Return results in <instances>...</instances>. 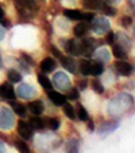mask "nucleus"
<instances>
[{"mask_svg":"<svg viewBox=\"0 0 135 153\" xmlns=\"http://www.w3.org/2000/svg\"><path fill=\"white\" fill-rule=\"evenodd\" d=\"M134 106V96L126 92H120L109 100L108 115L112 118H120Z\"/></svg>","mask_w":135,"mask_h":153,"instance_id":"nucleus-1","label":"nucleus"},{"mask_svg":"<svg viewBox=\"0 0 135 153\" xmlns=\"http://www.w3.org/2000/svg\"><path fill=\"white\" fill-rule=\"evenodd\" d=\"M14 4L19 12V16L23 19H30L38 12L37 0H14Z\"/></svg>","mask_w":135,"mask_h":153,"instance_id":"nucleus-2","label":"nucleus"},{"mask_svg":"<svg viewBox=\"0 0 135 153\" xmlns=\"http://www.w3.org/2000/svg\"><path fill=\"white\" fill-rule=\"evenodd\" d=\"M103 43L104 42L96 41L95 38L81 39V41H78V53H80V56H84L85 58H91L97 48L103 46Z\"/></svg>","mask_w":135,"mask_h":153,"instance_id":"nucleus-3","label":"nucleus"},{"mask_svg":"<svg viewBox=\"0 0 135 153\" xmlns=\"http://www.w3.org/2000/svg\"><path fill=\"white\" fill-rule=\"evenodd\" d=\"M15 125L14 111L8 107H0V129L11 130Z\"/></svg>","mask_w":135,"mask_h":153,"instance_id":"nucleus-4","label":"nucleus"},{"mask_svg":"<svg viewBox=\"0 0 135 153\" xmlns=\"http://www.w3.org/2000/svg\"><path fill=\"white\" fill-rule=\"evenodd\" d=\"M89 27L92 29V31L97 35H103L111 29V23L105 16H93L92 22L89 25Z\"/></svg>","mask_w":135,"mask_h":153,"instance_id":"nucleus-5","label":"nucleus"},{"mask_svg":"<svg viewBox=\"0 0 135 153\" xmlns=\"http://www.w3.org/2000/svg\"><path fill=\"white\" fill-rule=\"evenodd\" d=\"M53 87L58 88L60 91H68L72 87V80L65 72H55L53 75V81H52Z\"/></svg>","mask_w":135,"mask_h":153,"instance_id":"nucleus-6","label":"nucleus"},{"mask_svg":"<svg viewBox=\"0 0 135 153\" xmlns=\"http://www.w3.org/2000/svg\"><path fill=\"white\" fill-rule=\"evenodd\" d=\"M119 125H120V122L116 121V119L115 121L103 122V123L97 127V134L101 137V138H105V137H108L109 134L115 133L116 130L119 129Z\"/></svg>","mask_w":135,"mask_h":153,"instance_id":"nucleus-7","label":"nucleus"},{"mask_svg":"<svg viewBox=\"0 0 135 153\" xmlns=\"http://www.w3.org/2000/svg\"><path fill=\"white\" fill-rule=\"evenodd\" d=\"M16 130H18L19 137L22 140H24V141L32 140V137H34V130H32V127L30 126V123H29V122L22 121V119H20V121H18Z\"/></svg>","mask_w":135,"mask_h":153,"instance_id":"nucleus-8","label":"nucleus"},{"mask_svg":"<svg viewBox=\"0 0 135 153\" xmlns=\"http://www.w3.org/2000/svg\"><path fill=\"white\" fill-rule=\"evenodd\" d=\"M38 95H39V92H38L37 88L27 83H20V85L18 87V96H20L22 99L37 98Z\"/></svg>","mask_w":135,"mask_h":153,"instance_id":"nucleus-9","label":"nucleus"},{"mask_svg":"<svg viewBox=\"0 0 135 153\" xmlns=\"http://www.w3.org/2000/svg\"><path fill=\"white\" fill-rule=\"evenodd\" d=\"M116 71V75L119 76H124V77H128L134 73V65L130 62H127L126 60H118L114 65Z\"/></svg>","mask_w":135,"mask_h":153,"instance_id":"nucleus-10","label":"nucleus"},{"mask_svg":"<svg viewBox=\"0 0 135 153\" xmlns=\"http://www.w3.org/2000/svg\"><path fill=\"white\" fill-rule=\"evenodd\" d=\"M16 98V92L12 85V83L6 81V83L0 84V99L3 100H15Z\"/></svg>","mask_w":135,"mask_h":153,"instance_id":"nucleus-11","label":"nucleus"},{"mask_svg":"<svg viewBox=\"0 0 135 153\" xmlns=\"http://www.w3.org/2000/svg\"><path fill=\"white\" fill-rule=\"evenodd\" d=\"M29 123H30V126L32 127V130L42 131V130H45L47 126V118H42V117H39V115H34L30 118Z\"/></svg>","mask_w":135,"mask_h":153,"instance_id":"nucleus-12","label":"nucleus"},{"mask_svg":"<svg viewBox=\"0 0 135 153\" xmlns=\"http://www.w3.org/2000/svg\"><path fill=\"white\" fill-rule=\"evenodd\" d=\"M58 60L61 61V65L63 67V69H66L70 73H77V64L73 60V57L69 56H61Z\"/></svg>","mask_w":135,"mask_h":153,"instance_id":"nucleus-13","label":"nucleus"},{"mask_svg":"<svg viewBox=\"0 0 135 153\" xmlns=\"http://www.w3.org/2000/svg\"><path fill=\"white\" fill-rule=\"evenodd\" d=\"M47 98H49V100L52 102L54 106H62L63 103H66V96L62 95L61 92H58V91H54V90L47 91Z\"/></svg>","mask_w":135,"mask_h":153,"instance_id":"nucleus-14","label":"nucleus"},{"mask_svg":"<svg viewBox=\"0 0 135 153\" xmlns=\"http://www.w3.org/2000/svg\"><path fill=\"white\" fill-rule=\"evenodd\" d=\"M39 67H41V71H42L43 73L54 72L55 68H57V61L52 57H46V58H43V60L41 61Z\"/></svg>","mask_w":135,"mask_h":153,"instance_id":"nucleus-15","label":"nucleus"},{"mask_svg":"<svg viewBox=\"0 0 135 153\" xmlns=\"http://www.w3.org/2000/svg\"><path fill=\"white\" fill-rule=\"evenodd\" d=\"M115 42H118L120 46H123L126 50L132 49V39L124 33H118L115 34Z\"/></svg>","mask_w":135,"mask_h":153,"instance_id":"nucleus-16","label":"nucleus"},{"mask_svg":"<svg viewBox=\"0 0 135 153\" xmlns=\"http://www.w3.org/2000/svg\"><path fill=\"white\" fill-rule=\"evenodd\" d=\"M112 54L118 60H127L128 58V50H126L119 43H114L112 45Z\"/></svg>","mask_w":135,"mask_h":153,"instance_id":"nucleus-17","label":"nucleus"},{"mask_svg":"<svg viewBox=\"0 0 135 153\" xmlns=\"http://www.w3.org/2000/svg\"><path fill=\"white\" fill-rule=\"evenodd\" d=\"M63 16H66L69 20H84L85 14H84V12H81L80 10L65 8V10H63Z\"/></svg>","mask_w":135,"mask_h":153,"instance_id":"nucleus-18","label":"nucleus"},{"mask_svg":"<svg viewBox=\"0 0 135 153\" xmlns=\"http://www.w3.org/2000/svg\"><path fill=\"white\" fill-rule=\"evenodd\" d=\"M29 110L32 115H41V114L45 111V104H43L42 100H34L29 103Z\"/></svg>","mask_w":135,"mask_h":153,"instance_id":"nucleus-19","label":"nucleus"},{"mask_svg":"<svg viewBox=\"0 0 135 153\" xmlns=\"http://www.w3.org/2000/svg\"><path fill=\"white\" fill-rule=\"evenodd\" d=\"M93 54L96 56V60L97 61H101V62H108L109 60H111V52H109L108 49H105V48L100 46L97 48V50H95V53Z\"/></svg>","mask_w":135,"mask_h":153,"instance_id":"nucleus-20","label":"nucleus"},{"mask_svg":"<svg viewBox=\"0 0 135 153\" xmlns=\"http://www.w3.org/2000/svg\"><path fill=\"white\" fill-rule=\"evenodd\" d=\"M89 30V23H86V22H78L77 25L75 26V29H73V33H75V35L77 38H84L86 35V33H88Z\"/></svg>","mask_w":135,"mask_h":153,"instance_id":"nucleus-21","label":"nucleus"},{"mask_svg":"<svg viewBox=\"0 0 135 153\" xmlns=\"http://www.w3.org/2000/svg\"><path fill=\"white\" fill-rule=\"evenodd\" d=\"M10 102V106H11L12 111H14L16 115L19 117H26V113H27V107L22 103H18L15 100H8Z\"/></svg>","mask_w":135,"mask_h":153,"instance_id":"nucleus-22","label":"nucleus"},{"mask_svg":"<svg viewBox=\"0 0 135 153\" xmlns=\"http://www.w3.org/2000/svg\"><path fill=\"white\" fill-rule=\"evenodd\" d=\"M80 72L83 76L88 77L91 76V72H92V61L88 60V58H84V60L80 61Z\"/></svg>","mask_w":135,"mask_h":153,"instance_id":"nucleus-23","label":"nucleus"},{"mask_svg":"<svg viewBox=\"0 0 135 153\" xmlns=\"http://www.w3.org/2000/svg\"><path fill=\"white\" fill-rule=\"evenodd\" d=\"M103 4H104L103 0H84V1H83L84 8L91 10V11H96V10H100Z\"/></svg>","mask_w":135,"mask_h":153,"instance_id":"nucleus-24","label":"nucleus"},{"mask_svg":"<svg viewBox=\"0 0 135 153\" xmlns=\"http://www.w3.org/2000/svg\"><path fill=\"white\" fill-rule=\"evenodd\" d=\"M104 73V64L101 61H92V72H91V76H95V77H99Z\"/></svg>","mask_w":135,"mask_h":153,"instance_id":"nucleus-25","label":"nucleus"},{"mask_svg":"<svg viewBox=\"0 0 135 153\" xmlns=\"http://www.w3.org/2000/svg\"><path fill=\"white\" fill-rule=\"evenodd\" d=\"M80 141L77 138H70L66 142V153H78Z\"/></svg>","mask_w":135,"mask_h":153,"instance_id":"nucleus-26","label":"nucleus"},{"mask_svg":"<svg viewBox=\"0 0 135 153\" xmlns=\"http://www.w3.org/2000/svg\"><path fill=\"white\" fill-rule=\"evenodd\" d=\"M38 83L41 84V85L45 88V90H52L53 88V84H52V81L49 80V77H47L46 75L43 72H41V73H38Z\"/></svg>","mask_w":135,"mask_h":153,"instance_id":"nucleus-27","label":"nucleus"},{"mask_svg":"<svg viewBox=\"0 0 135 153\" xmlns=\"http://www.w3.org/2000/svg\"><path fill=\"white\" fill-rule=\"evenodd\" d=\"M7 77H8V81L10 83H20L22 81V77H23V75L20 72H18L16 69H10L8 72H7Z\"/></svg>","mask_w":135,"mask_h":153,"instance_id":"nucleus-28","label":"nucleus"},{"mask_svg":"<svg viewBox=\"0 0 135 153\" xmlns=\"http://www.w3.org/2000/svg\"><path fill=\"white\" fill-rule=\"evenodd\" d=\"M62 108H63V114H65L70 121H75L76 119V110L75 107L72 106L70 103H63L62 104Z\"/></svg>","mask_w":135,"mask_h":153,"instance_id":"nucleus-29","label":"nucleus"},{"mask_svg":"<svg viewBox=\"0 0 135 153\" xmlns=\"http://www.w3.org/2000/svg\"><path fill=\"white\" fill-rule=\"evenodd\" d=\"M15 148L18 149L19 153H31L30 146L26 144V141H22V140H15Z\"/></svg>","mask_w":135,"mask_h":153,"instance_id":"nucleus-30","label":"nucleus"},{"mask_svg":"<svg viewBox=\"0 0 135 153\" xmlns=\"http://www.w3.org/2000/svg\"><path fill=\"white\" fill-rule=\"evenodd\" d=\"M61 126V121L58 118H47V129H50L52 131H57Z\"/></svg>","mask_w":135,"mask_h":153,"instance_id":"nucleus-31","label":"nucleus"},{"mask_svg":"<svg viewBox=\"0 0 135 153\" xmlns=\"http://www.w3.org/2000/svg\"><path fill=\"white\" fill-rule=\"evenodd\" d=\"M100 10L104 12V15H107V16H115L116 12H118L115 7L111 6V4H107V3H104Z\"/></svg>","mask_w":135,"mask_h":153,"instance_id":"nucleus-32","label":"nucleus"},{"mask_svg":"<svg viewBox=\"0 0 135 153\" xmlns=\"http://www.w3.org/2000/svg\"><path fill=\"white\" fill-rule=\"evenodd\" d=\"M78 119L80 121H83V122H88L89 121V114H88V111L85 110V107L83 106V104H78Z\"/></svg>","mask_w":135,"mask_h":153,"instance_id":"nucleus-33","label":"nucleus"},{"mask_svg":"<svg viewBox=\"0 0 135 153\" xmlns=\"http://www.w3.org/2000/svg\"><path fill=\"white\" fill-rule=\"evenodd\" d=\"M66 92H68L66 99H69V100H78V99H80V92H78L77 88H72V87H70Z\"/></svg>","mask_w":135,"mask_h":153,"instance_id":"nucleus-34","label":"nucleus"},{"mask_svg":"<svg viewBox=\"0 0 135 153\" xmlns=\"http://www.w3.org/2000/svg\"><path fill=\"white\" fill-rule=\"evenodd\" d=\"M92 90L95 91L96 94H99V95L104 94V85L101 84V81L99 80V79H95V80L92 81Z\"/></svg>","mask_w":135,"mask_h":153,"instance_id":"nucleus-35","label":"nucleus"},{"mask_svg":"<svg viewBox=\"0 0 135 153\" xmlns=\"http://www.w3.org/2000/svg\"><path fill=\"white\" fill-rule=\"evenodd\" d=\"M120 25L124 27V29H130V27L134 25V19L130 15H124V16L120 18Z\"/></svg>","mask_w":135,"mask_h":153,"instance_id":"nucleus-36","label":"nucleus"},{"mask_svg":"<svg viewBox=\"0 0 135 153\" xmlns=\"http://www.w3.org/2000/svg\"><path fill=\"white\" fill-rule=\"evenodd\" d=\"M20 58H22L29 67H35V60L31 57V56L27 54V53H20Z\"/></svg>","mask_w":135,"mask_h":153,"instance_id":"nucleus-37","label":"nucleus"},{"mask_svg":"<svg viewBox=\"0 0 135 153\" xmlns=\"http://www.w3.org/2000/svg\"><path fill=\"white\" fill-rule=\"evenodd\" d=\"M105 34H107V37H105V42L108 43V45H114V43H115V33H114L111 29H109L108 31L105 33Z\"/></svg>","mask_w":135,"mask_h":153,"instance_id":"nucleus-38","label":"nucleus"},{"mask_svg":"<svg viewBox=\"0 0 135 153\" xmlns=\"http://www.w3.org/2000/svg\"><path fill=\"white\" fill-rule=\"evenodd\" d=\"M77 85H78V90L80 91L86 90V88H88V80H86V79H84V80H78Z\"/></svg>","mask_w":135,"mask_h":153,"instance_id":"nucleus-39","label":"nucleus"},{"mask_svg":"<svg viewBox=\"0 0 135 153\" xmlns=\"http://www.w3.org/2000/svg\"><path fill=\"white\" fill-rule=\"evenodd\" d=\"M50 52H52V53H53V56H54V57H55V58H60V57H61V56H62V53H61V52H60V50H58V49H57V48H55V46H54V45H50Z\"/></svg>","mask_w":135,"mask_h":153,"instance_id":"nucleus-40","label":"nucleus"},{"mask_svg":"<svg viewBox=\"0 0 135 153\" xmlns=\"http://www.w3.org/2000/svg\"><path fill=\"white\" fill-rule=\"evenodd\" d=\"M4 38H6V29H4V27L0 25V42H1Z\"/></svg>","mask_w":135,"mask_h":153,"instance_id":"nucleus-41","label":"nucleus"},{"mask_svg":"<svg viewBox=\"0 0 135 153\" xmlns=\"http://www.w3.org/2000/svg\"><path fill=\"white\" fill-rule=\"evenodd\" d=\"M103 1H104V3H107V4H111V6L122 3V0H103Z\"/></svg>","mask_w":135,"mask_h":153,"instance_id":"nucleus-42","label":"nucleus"},{"mask_svg":"<svg viewBox=\"0 0 135 153\" xmlns=\"http://www.w3.org/2000/svg\"><path fill=\"white\" fill-rule=\"evenodd\" d=\"M3 18H6V12H4V8H3V6L0 4V20L3 19Z\"/></svg>","mask_w":135,"mask_h":153,"instance_id":"nucleus-43","label":"nucleus"},{"mask_svg":"<svg viewBox=\"0 0 135 153\" xmlns=\"http://www.w3.org/2000/svg\"><path fill=\"white\" fill-rule=\"evenodd\" d=\"M0 153H6V145L1 140H0Z\"/></svg>","mask_w":135,"mask_h":153,"instance_id":"nucleus-44","label":"nucleus"},{"mask_svg":"<svg viewBox=\"0 0 135 153\" xmlns=\"http://www.w3.org/2000/svg\"><path fill=\"white\" fill-rule=\"evenodd\" d=\"M88 129H89V131H93V130H95V125H93L92 121H88Z\"/></svg>","mask_w":135,"mask_h":153,"instance_id":"nucleus-45","label":"nucleus"},{"mask_svg":"<svg viewBox=\"0 0 135 153\" xmlns=\"http://www.w3.org/2000/svg\"><path fill=\"white\" fill-rule=\"evenodd\" d=\"M4 64H3V57H1V54H0V69H3Z\"/></svg>","mask_w":135,"mask_h":153,"instance_id":"nucleus-46","label":"nucleus"}]
</instances>
